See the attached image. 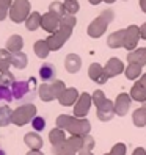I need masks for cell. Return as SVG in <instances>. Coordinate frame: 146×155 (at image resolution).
I'll return each instance as SVG.
<instances>
[{
    "label": "cell",
    "mask_w": 146,
    "mask_h": 155,
    "mask_svg": "<svg viewBox=\"0 0 146 155\" xmlns=\"http://www.w3.org/2000/svg\"><path fill=\"white\" fill-rule=\"evenodd\" d=\"M57 127L76 136L90 135V130H91V124L88 119H85V117L79 119L76 116H68V114H60L57 117Z\"/></svg>",
    "instance_id": "6da1fadb"
},
{
    "label": "cell",
    "mask_w": 146,
    "mask_h": 155,
    "mask_svg": "<svg viewBox=\"0 0 146 155\" xmlns=\"http://www.w3.org/2000/svg\"><path fill=\"white\" fill-rule=\"evenodd\" d=\"M11 91L16 100L30 104L36 96V78L30 77L29 80H16L11 85Z\"/></svg>",
    "instance_id": "7a4b0ae2"
},
{
    "label": "cell",
    "mask_w": 146,
    "mask_h": 155,
    "mask_svg": "<svg viewBox=\"0 0 146 155\" xmlns=\"http://www.w3.org/2000/svg\"><path fill=\"white\" fill-rule=\"evenodd\" d=\"M113 17H115V14H113L112 10H104L93 22L88 25V30H87L88 36H91V38H101V36L105 33L108 24L113 21Z\"/></svg>",
    "instance_id": "3957f363"
},
{
    "label": "cell",
    "mask_w": 146,
    "mask_h": 155,
    "mask_svg": "<svg viewBox=\"0 0 146 155\" xmlns=\"http://www.w3.org/2000/svg\"><path fill=\"white\" fill-rule=\"evenodd\" d=\"M35 117H36V107L33 104H24L13 111L11 122L17 127H21V125H25L30 121H33Z\"/></svg>",
    "instance_id": "277c9868"
},
{
    "label": "cell",
    "mask_w": 146,
    "mask_h": 155,
    "mask_svg": "<svg viewBox=\"0 0 146 155\" xmlns=\"http://www.w3.org/2000/svg\"><path fill=\"white\" fill-rule=\"evenodd\" d=\"M30 16V2L29 0H14L10 8V19L16 24L25 22Z\"/></svg>",
    "instance_id": "5b68a950"
},
{
    "label": "cell",
    "mask_w": 146,
    "mask_h": 155,
    "mask_svg": "<svg viewBox=\"0 0 146 155\" xmlns=\"http://www.w3.org/2000/svg\"><path fill=\"white\" fill-rule=\"evenodd\" d=\"M11 66V52H8L6 49H0V74L3 75V85L11 86L16 78L10 72Z\"/></svg>",
    "instance_id": "8992f818"
},
{
    "label": "cell",
    "mask_w": 146,
    "mask_h": 155,
    "mask_svg": "<svg viewBox=\"0 0 146 155\" xmlns=\"http://www.w3.org/2000/svg\"><path fill=\"white\" fill-rule=\"evenodd\" d=\"M91 102H93V96H90L88 93H82L79 100L74 105V116L79 117V119H83V117L88 114Z\"/></svg>",
    "instance_id": "52a82bcc"
},
{
    "label": "cell",
    "mask_w": 146,
    "mask_h": 155,
    "mask_svg": "<svg viewBox=\"0 0 146 155\" xmlns=\"http://www.w3.org/2000/svg\"><path fill=\"white\" fill-rule=\"evenodd\" d=\"M140 27H137V25H129L126 28V39H124V47L132 52L135 47H137V44H138L140 41Z\"/></svg>",
    "instance_id": "ba28073f"
},
{
    "label": "cell",
    "mask_w": 146,
    "mask_h": 155,
    "mask_svg": "<svg viewBox=\"0 0 146 155\" xmlns=\"http://www.w3.org/2000/svg\"><path fill=\"white\" fill-rule=\"evenodd\" d=\"M97 119L102 121V122H107V121H112L113 116L116 114L115 113V104L112 100L105 99L101 105H97Z\"/></svg>",
    "instance_id": "9c48e42d"
},
{
    "label": "cell",
    "mask_w": 146,
    "mask_h": 155,
    "mask_svg": "<svg viewBox=\"0 0 146 155\" xmlns=\"http://www.w3.org/2000/svg\"><path fill=\"white\" fill-rule=\"evenodd\" d=\"M41 27H42V30L49 31L50 35L57 33L60 30V17L55 16V14H52V13H46V14H42Z\"/></svg>",
    "instance_id": "30bf717a"
},
{
    "label": "cell",
    "mask_w": 146,
    "mask_h": 155,
    "mask_svg": "<svg viewBox=\"0 0 146 155\" xmlns=\"http://www.w3.org/2000/svg\"><path fill=\"white\" fill-rule=\"evenodd\" d=\"M131 94H127V93H121V94H118L116 100H115V113L118 116H126L127 111H129V108H131Z\"/></svg>",
    "instance_id": "8fae6325"
},
{
    "label": "cell",
    "mask_w": 146,
    "mask_h": 155,
    "mask_svg": "<svg viewBox=\"0 0 146 155\" xmlns=\"http://www.w3.org/2000/svg\"><path fill=\"white\" fill-rule=\"evenodd\" d=\"M88 77L93 81H96L97 85H104L105 81L108 80L105 71H104V66H101L99 63H93V64H90V68H88Z\"/></svg>",
    "instance_id": "7c38bea8"
},
{
    "label": "cell",
    "mask_w": 146,
    "mask_h": 155,
    "mask_svg": "<svg viewBox=\"0 0 146 155\" xmlns=\"http://www.w3.org/2000/svg\"><path fill=\"white\" fill-rule=\"evenodd\" d=\"M79 93L76 88H66L65 91L61 93V96L58 97V102L63 107H71V105H76V102L79 100Z\"/></svg>",
    "instance_id": "4fadbf2b"
},
{
    "label": "cell",
    "mask_w": 146,
    "mask_h": 155,
    "mask_svg": "<svg viewBox=\"0 0 146 155\" xmlns=\"http://www.w3.org/2000/svg\"><path fill=\"white\" fill-rule=\"evenodd\" d=\"M104 71H105L107 77L110 78V77H116L118 74H121V72L126 71V69H124V64L121 63V60H118V58H110V60L107 61V64H105Z\"/></svg>",
    "instance_id": "5bb4252c"
},
{
    "label": "cell",
    "mask_w": 146,
    "mask_h": 155,
    "mask_svg": "<svg viewBox=\"0 0 146 155\" xmlns=\"http://www.w3.org/2000/svg\"><path fill=\"white\" fill-rule=\"evenodd\" d=\"M124 39H126V28L113 31L110 36H108L107 44H108L110 49H120V47H124Z\"/></svg>",
    "instance_id": "9a60e30c"
},
{
    "label": "cell",
    "mask_w": 146,
    "mask_h": 155,
    "mask_svg": "<svg viewBox=\"0 0 146 155\" xmlns=\"http://www.w3.org/2000/svg\"><path fill=\"white\" fill-rule=\"evenodd\" d=\"M65 68L68 72H71V74H76V72L80 71L82 68V60L79 55H76V53H69V55H66L65 58Z\"/></svg>",
    "instance_id": "2e32d148"
},
{
    "label": "cell",
    "mask_w": 146,
    "mask_h": 155,
    "mask_svg": "<svg viewBox=\"0 0 146 155\" xmlns=\"http://www.w3.org/2000/svg\"><path fill=\"white\" fill-rule=\"evenodd\" d=\"M24 143L30 147V150H41L42 147V138L38 135V132H30L24 136Z\"/></svg>",
    "instance_id": "e0dca14e"
},
{
    "label": "cell",
    "mask_w": 146,
    "mask_h": 155,
    "mask_svg": "<svg viewBox=\"0 0 146 155\" xmlns=\"http://www.w3.org/2000/svg\"><path fill=\"white\" fill-rule=\"evenodd\" d=\"M22 47H24V39L19 35H13V36H10V39L6 41V50L11 52V53L21 52Z\"/></svg>",
    "instance_id": "ac0fdd59"
},
{
    "label": "cell",
    "mask_w": 146,
    "mask_h": 155,
    "mask_svg": "<svg viewBox=\"0 0 146 155\" xmlns=\"http://www.w3.org/2000/svg\"><path fill=\"white\" fill-rule=\"evenodd\" d=\"M127 61L129 63H138L141 66H146V47L129 52L127 53Z\"/></svg>",
    "instance_id": "d6986e66"
},
{
    "label": "cell",
    "mask_w": 146,
    "mask_h": 155,
    "mask_svg": "<svg viewBox=\"0 0 146 155\" xmlns=\"http://www.w3.org/2000/svg\"><path fill=\"white\" fill-rule=\"evenodd\" d=\"M55 74H57V71L52 63H46V64H42L39 68V77L42 81H53Z\"/></svg>",
    "instance_id": "ffe728a7"
},
{
    "label": "cell",
    "mask_w": 146,
    "mask_h": 155,
    "mask_svg": "<svg viewBox=\"0 0 146 155\" xmlns=\"http://www.w3.org/2000/svg\"><path fill=\"white\" fill-rule=\"evenodd\" d=\"M46 41H47L50 50H58V49L63 47V44L66 42V38H65V36H63L60 31H57V33H52Z\"/></svg>",
    "instance_id": "44dd1931"
},
{
    "label": "cell",
    "mask_w": 146,
    "mask_h": 155,
    "mask_svg": "<svg viewBox=\"0 0 146 155\" xmlns=\"http://www.w3.org/2000/svg\"><path fill=\"white\" fill-rule=\"evenodd\" d=\"M41 19H42V16L38 11L30 13V16L27 17V21H25L27 30H29V31H35L36 28H39V27H41Z\"/></svg>",
    "instance_id": "7402d4cb"
},
{
    "label": "cell",
    "mask_w": 146,
    "mask_h": 155,
    "mask_svg": "<svg viewBox=\"0 0 146 155\" xmlns=\"http://www.w3.org/2000/svg\"><path fill=\"white\" fill-rule=\"evenodd\" d=\"M131 97L137 102H146V88L140 83V81H137V83L132 86L131 89Z\"/></svg>",
    "instance_id": "603a6c76"
},
{
    "label": "cell",
    "mask_w": 146,
    "mask_h": 155,
    "mask_svg": "<svg viewBox=\"0 0 146 155\" xmlns=\"http://www.w3.org/2000/svg\"><path fill=\"white\" fill-rule=\"evenodd\" d=\"M33 49H35V53H36V57H38V58H47L49 52H50V47H49V44H47L46 39L36 41Z\"/></svg>",
    "instance_id": "cb8c5ba5"
},
{
    "label": "cell",
    "mask_w": 146,
    "mask_h": 155,
    "mask_svg": "<svg viewBox=\"0 0 146 155\" xmlns=\"http://www.w3.org/2000/svg\"><path fill=\"white\" fill-rule=\"evenodd\" d=\"M27 55L24 52H17V53H11V66H14L16 69H25L27 68Z\"/></svg>",
    "instance_id": "d4e9b609"
},
{
    "label": "cell",
    "mask_w": 146,
    "mask_h": 155,
    "mask_svg": "<svg viewBox=\"0 0 146 155\" xmlns=\"http://www.w3.org/2000/svg\"><path fill=\"white\" fill-rule=\"evenodd\" d=\"M49 140L52 143V146H57V144H61V143H65L68 138H66V135H65V130H61V129H53L50 130L49 133Z\"/></svg>",
    "instance_id": "484cf974"
},
{
    "label": "cell",
    "mask_w": 146,
    "mask_h": 155,
    "mask_svg": "<svg viewBox=\"0 0 146 155\" xmlns=\"http://www.w3.org/2000/svg\"><path fill=\"white\" fill-rule=\"evenodd\" d=\"M126 77L129 80H135L141 77V64H138V63H129V66L126 68Z\"/></svg>",
    "instance_id": "4316f807"
},
{
    "label": "cell",
    "mask_w": 146,
    "mask_h": 155,
    "mask_svg": "<svg viewBox=\"0 0 146 155\" xmlns=\"http://www.w3.org/2000/svg\"><path fill=\"white\" fill-rule=\"evenodd\" d=\"M38 94L39 97L42 99V102H50V100L55 99V96H53V91L50 88V83H42L39 88H38Z\"/></svg>",
    "instance_id": "83f0119b"
},
{
    "label": "cell",
    "mask_w": 146,
    "mask_h": 155,
    "mask_svg": "<svg viewBox=\"0 0 146 155\" xmlns=\"http://www.w3.org/2000/svg\"><path fill=\"white\" fill-rule=\"evenodd\" d=\"M132 121L137 127H144L146 125V108H137L132 114Z\"/></svg>",
    "instance_id": "f1b7e54d"
},
{
    "label": "cell",
    "mask_w": 146,
    "mask_h": 155,
    "mask_svg": "<svg viewBox=\"0 0 146 155\" xmlns=\"http://www.w3.org/2000/svg\"><path fill=\"white\" fill-rule=\"evenodd\" d=\"M68 146L71 147V150L76 153H80L82 152V136H76V135H71L69 138L66 140Z\"/></svg>",
    "instance_id": "f546056e"
},
{
    "label": "cell",
    "mask_w": 146,
    "mask_h": 155,
    "mask_svg": "<svg viewBox=\"0 0 146 155\" xmlns=\"http://www.w3.org/2000/svg\"><path fill=\"white\" fill-rule=\"evenodd\" d=\"M11 116H13V111L10 110V107L8 105L0 107V127H6L8 124H10Z\"/></svg>",
    "instance_id": "4dcf8cb0"
},
{
    "label": "cell",
    "mask_w": 146,
    "mask_h": 155,
    "mask_svg": "<svg viewBox=\"0 0 146 155\" xmlns=\"http://www.w3.org/2000/svg\"><path fill=\"white\" fill-rule=\"evenodd\" d=\"M49 13H52V14L58 16L60 19H61V17L66 14V8H65V3H61V2H52V3L49 5Z\"/></svg>",
    "instance_id": "1f68e13d"
},
{
    "label": "cell",
    "mask_w": 146,
    "mask_h": 155,
    "mask_svg": "<svg viewBox=\"0 0 146 155\" xmlns=\"http://www.w3.org/2000/svg\"><path fill=\"white\" fill-rule=\"evenodd\" d=\"M52 153L53 155H74V152L71 150L66 141L61 144H57V146H52Z\"/></svg>",
    "instance_id": "d6a6232c"
},
{
    "label": "cell",
    "mask_w": 146,
    "mask_h": 155,
    "mask_svg": "<svg viewBox=\"0 0 146 155\" xmlns=\"http://www.w3.org/2000/svg\"><path fill=\"white\" fill-rule=\"evenodd\" d=\"M13 97V91L11 86L8 85H0V102H11Z\"/></svg>",
    "instance_id": "836d02e7"
},
{
    "label": "cell",
    "mask_w": 146,
    "mask_h": 155,
    "mask_svg": "<svg viewBox=\"0 0 146 155\" xmlns=\"http://www.w3.org/2000/svg\"><path fill=\"white\" fill-rule=\"evenodd\" d=\"M77 24V19L74 14H65L60 19V27H66V28H74Z\"/></svg>",
    "instance_id": "e575fe53"
},
{
    "label": "cell",
    "mask_w": 146,
    "mask_h": 155,
    "mask_svg": "<svg viewBox=\"0 0 146 155\" xmlns=\"http://www.w3.org/2000/svg\"><path fill=\"white\" fill-rule=\"evenodd\" d=\"M94 147V138L91 135L82 136V152H91Z\"/></svg>",
    "instance_id": "d590c367"
},
{
    "label": "cell",
    "mask_w": 146,
    "mask_h": 155,
    "mask_svg": "<svg viewBox=\"0 0 146 155\" xmlns=\"http://www.w3.org/2000/svg\"><path fill=\"white\" fill-rule=\"evenodd\" d=\"M13 0H0V21H5V17L10 14V8Z\"/></svg>",
    "instance_id": "8d00e7d4"
},
{
    "label": "cell",
    "mask_w": 146,
    "mask_h": 155,
    "mask_svg": "<svg viewBox=\"0 0 146 155\" xmlns=\"http://www.w3.org/2000/svg\"><path fill=\"white\" fill-rule=\"evenodd\" d=\"M50 88H52V91H53V96H55V99H58V97L61 96L63 91L66 89L65 83H63L61 80H53V81H50Z\"/></svg>",
    "instance_id": "74e56055"
},
{
    "label": "cell",
    "mask_w": 146,
    "mask_h": 155,
    "mask_svg": "<svg viewBox=\"0 0 146 155\" xmlns=\"http://www.w3.org/2000/svg\"><path fill=\"white\" fill-rule=\"evenodd\" d=\"M65 8H66V14H76L79 11V2L77 0H66Z\"/></svg>",
    "instance_id": "f35d334b"
},
{
    "label": "cell",
    "mask_w": 146,
    "mask_h": 155,
    "mask_svg": "<svg viewBox=\"0 0 146 155\" xmlns=\"http://www.w3.org/2000/svg\"><path fill=\"white\" fill-rule=\"evenodd\" d=\"M32 127L35 129V132H41V130H44V127H46V121H44V117L36 116L35 119L32 121Z\"/></svg>",
    "instance_id": "ab89813d"
},
{
    "label": "cell",
    "mask_w": 146,
    "mask_h": 155,
    "mask_svg": "<svg viewBox=\"0 0 146 155\" xmlns=\"http://www.w3.org/2000/svg\"><path fill=\"white\" fill-rule=\"evenodd\" d=\"M108 153H110V155H126V144H123V143L115 144Z\"/></svg>",
    "instance_id": "60d3db41"
},
{
    "label": "cell",
    "mask_w": 146,
    "mask_h": 155,
    "mask_svg": "<svg viewBox=\"0 0 146 155\" xmlns=\"http://www.w3.org/2000/svg\"><path fill=\"white\" fill-rule=\"evenodd\" d=\"M105 99H107V97L104 96V93H102L101 89H97V91H94V93H93V104H94L96 107L101 105Z\"/></svg>",
    "instance_id": "b9f144b4"
},
{
    "label": "cell",
    "mask_w": 146,
    "mask_h": 155,
    "mask_svg": "<svg viewBox=\"0 0 146 155\" xmlns=\"http://www.w3.org/2000/svg\"><path fill=\"white\" fill-rule=\"evenodd\" d=\"M140 36H141L143 39H146V22L140 27Z\"/></svg>",
    "instance_id": "7bdbcfd3"
},
{
    "label": "cell",
    "mask_w": 146,
    "mask_h": 155,
    "mask_svg": "<svg viewBox=\"0 0 146 155\" xmlns=\"http://www.w3.org/2000/svg\"><path fill=\"white\" fill-rule=\"evenodd\" d=\"M132 155H146V150H144L143 147H137V149L134 150Z\"/></svg>",
    "instance_id": "ee69618b"
},
{
    "label": "cell",
    "mask_w": 146,
    "mask_h": 155,
    "mask_svg": "<svg viewBox=\"0 0 146 155\" xmlns=\"http://www.w3.org/2000/svg\"><path fill=\"white\" fill-rule=\"evenodd\" d=\"M140 8L143 13H146V0H140Z\"/></svg>",
    "instance_id": "f6af8a7d"
},
{
    "label": "cell",
    "mask_w": 146,
    "mask_h": 155,
    "mask_svg": "<svg viewBox=\"0 0 146 155\" xmlns=\"http://www.w3.org/2000/svg\"><path fill=\"white\" fill-rule=\"evenodd\" d=\"M27 155H44L41 150H30V152H27Z\"/></svg>",
    "instance_id": "bcb514c9"
},
{
    "label": "cell",
    "mask_w": 146,
    "mask_h": 155,
    "mask_svg": "<svg viewBox=\"0 0 146 155\" xmlns=\"http://www.w3.org/2000/svg\"><path fill=\"white\" fill-rule=\"evenodd\" d=\"M138 81H140V83H141V85L146 88V74H143V75L140 77V80H138Z\"/></svg>",
    "instance_id": "7dc6e473"
},
{
    "label": "cell",
    "mask_w": 146,
    "mask_h": 155,
    "mask_svg": "<svg viewBox=\"0 0 146 155\" xmlns=\"http://www.w3.org/2000/svg\"><path fill=\"white\" fill-rule=\"evenodd\" d=\"M88 2H90L91 5H99L101 2H104V0H88Z\"/></svg>",
    "instance_id": "c3c4849f"
},
{
    "label": "cell",
    "mask_w": 146,
    "mask_h": 155,
    "mask_svg": "<svg viewBox=\"0 0 146 155\" xmlns=\"http://www.w3.org/2000/svg\"><path fill=\"white\" fill-rule=\"evenodd\" d=\"M77 155H93L91 152H80V153H77Z\"/></svg>",
    "instance_id": "681fc988"
},
{
    "label": "cell",
    "mask_w": 146,
    "mask_h": 155,
    "mask_svg": "<svg viewBox=\"0 0 146 155\" xmlns=\"http://www.w3.org/2000/svg\"><path fill=\"white\" fill-rule=\"evenodd\" d=\"M0 85H3V75L0 74Z\"/></svg>",
    "instance_id": "f907efd6"
},
{
    "label": "cell",
    "mask_w": 146,
    "mask_h": 155,
    "mask_svg": "<svg viewBox=\"0 0 146 155\" xmlns=\"http://www.w3.org/2000/svg\"><path fill=\"white\" fill-rule=\"evenodd\" d=\"M0 155H6V153H5V150H3L2 147H0Z\"/></svg>",
    "instance_id": "816d5d0a"
},
{
    "label": "cell",
    "mask_w": 146,
    "mask_h": 155,
    "mask_svg": "<svg viewBox=\"0 0 146 155\" xmlns=\"http://www.w3.org/2000/svg\"><path fill=\"white\" fill-rule=\"evenodd\" d=\"M104 2H107V3H113L115 0H104Z\"/></svg>",
    "instance_id": "f5cc1de1"
},
{
    "label": "cell",
    "mask_w": 146,
    "mask_h": 155,
    "mask_svg": "<svg viewBox=\"0 0 146 155\" xmlns=\"http://www.w3.org/2000/svg\"><path fill=\"white\" fill-rule=\"evenodd\" d=\"M143 108H146V102H143Z\"/></svg>",
    "instance_id": "db71d44e"
},
{
    "label": "cell",
    "mask_w": 146,
    "mask_h": 155,
    "mask_svg": "<svg viewBox=\"0 0 146 155\" xmlns=\"http://www.w3.org/2000/svg\"><path fill=\"white\" fill-rule=\"evenodd\" d=\"M104 155H110V153H104Z\"/></svg>",
    "instance_id": "11a10c76"
}]
</instances>
